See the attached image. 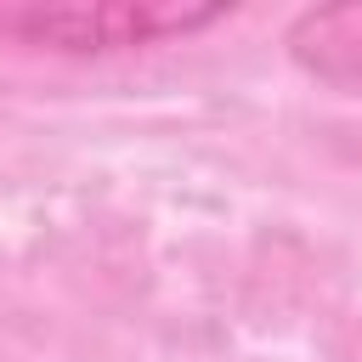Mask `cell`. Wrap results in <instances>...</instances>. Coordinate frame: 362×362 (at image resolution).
Wrapping results in <instances>:
<instances>
[{
    "mask_svg": "<svg viewBox=\"0 0 362 362\" xmlns=\"http://www.w3.org/2000/svg\"><path fill=\"white\" fill-rule=\"evenodd\" d=\"M226 17V6H158V0H107V6H34L0 17L11 34L57 51H124L170 34H192Z\"/></svg>",
    "mask_w": 362,
    "mask_h": 362,
    "instance_id": "1",
    "label": "cell"
},
{
    "mask_svg": "<svg viewBox=\"0 0 362 362\" xmlns=\"http://www.w3.org/2000/svg\"><path fill=\"white\" fill-rule=\"evenodd\" d=\"M288 57L328 85H362V6H322L294 17Z\"/></svg>",
    "mask_w": 362,
    "mask_h": 362,
    "instance_id": "2",
    "label": "cell"
}]
</instances>
